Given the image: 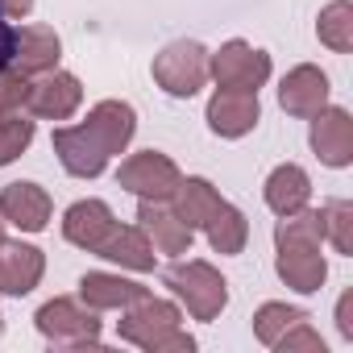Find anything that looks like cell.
<instances>
[{
	"label": "cell",
	"instance_id": "1",
	"mask_svg": "<svg viewBox=\"0 0 353 353\" xmlns=\"http://www.w3.org/2000/svg\"><path fill=\"white\" fill-rule=\"evenodd\" d=\"M133 129H137L133 104L100 100L88 112L83 125L54 129V154H59L67 174H75V179H96V174H104V166L117 154H125V145L133 141Z\"/></svg>",
	"mask_w": 353,
	"mask_h": 353
},
{
	"label": "cell",
	"instance_id": "2",
	"mask_svg": "<svg viewBox=\"0 0 353 353\" xmlns=\"http://www.w3.org/2000/svg\"><path fill=\"white\" fill-rule=\"evenodd\" d=\"M320 241H324V216L320 208H299V212H287L279 225H274V270L279 279L299 291V295H312L324 287L328 279V262L320 254Z\"/></svg>",
	"mask_w": 353,
	"mask_h": 353
},
{
	"label": "cell",
	"instance_id": "3",
	"mask_svg": "<svg viewBox=\"0 0 353 353\" xmlns=\"http://www.w3.org/2000/svg\"><path fill=\"white\" fill-rule=\"evenodd\" d=\"M179 320L183 316L174 303L145 295V299L125 307V316L117 320V332H121V341H129L137 349H150V353H192L196 336Z\"/></svg>",
	"mask_w": 353,
	"mask_h": 353
},
{
	"label": "cell",
	"instance_id": "4",
	"mask_svg": "<svg viewBox=\"0 0 353 353\" xmlns=\"http://www.w3.org/2000/svg\"><path fill=\"white\" fill-rule=\"evenodd\" d=\"M162 283L170 287V295L179 299L196 320H216L225 312V303H229V283L221 279V270L212 262H200V258L166 266Z\"/></svg>",
	"mask_w": 353,
	"mask_h": 353
},
{
	"label": "cell",
	"instance_id": "5",
	"mask_svg": "<svg viewBox=\"0 0 353 353\" xmlns=\"http://www.w3.org/2000/svg\"><path fill=\"white\" fill-rule=\"evenodd\" d=\"M38 332L50 341V345H63V349H96L100 345V320H96V307L79 303V299H50L38 307Z\"/></svg>",
	"mask_w": 353,
	"mask_h": 353
},
{
	"label": "cell",
	"instance_id": "6",
	"mask_svg": "<svg viewBox=\"0 0 353 353\" xmlns=\"http://www.w3.org/2000/svg\"><path fill=\"white\" fill-rule=\"evenodd\" d=\"M154 83L174 100H192L208 83V50L200 42H192V38L170 42L154 59Z\"/></svg>",
	"mask_w": 353,
	"mask_h": 353
},
{
	"label": "cell",
	"instance_id": "7",
	"mask_svg": "<svg viewBox=\"0 0 353 353\" xmlns=\"http://www.w3.org/2000/svg\"><path fill=\"white\" fill-rule=\"evenodd\" d=\"M179 166H174L166 154L158 150H141V154H129L117 170V183L125 192H133L137 200H170L174 188H179Z\"/></svg>",
	"mask_w": 353,
	"mask_h": 353
},
{
	"label": "cell",
	"instance_id": "8",
	"mask_svg": "<svg viewBox=\"0 0 353 353\" xmlns=\"http://www.w3.org/2000/svg\"><path fill=\"white\" fill-rule=\"evenodd\" d=\"M208 75L221 83V88H241V92H258L266 79H270V54L233 38L225 42L216 54H208Z\"/></svg>",
	"mask_w": 353,
	"mask_h": 353
},
{
	"label": "cell",
	"instance_id": "9",
	"mask_svg": "<svg viewBox=\"0 0 353 353\" xmlns=\"http://www.w3.org/2000/svg\"><path fill=\"white\" fill-rule=\"evenodd\" d=\"M258 121H262L258 92L216 88V96L208 100V129H212L216 137H245Z\"/></svg>",
	"mask_w": 353,
	"mask_h": 353
},
{
	"label": "cell",
	"instance_id": "10",
	"mask_svg": "<svg viewBox=\"0 0 353 353\" xmlns=\"http://www.w3.org/2000/svg\"><path fill=\"white\" fill-rule=\"evenodd\" d=\"M312 150L324 166H349L353 162V117L345 108H320L312 117Z\"/></svg>",
	"mask_w": 353,
	"mask_h": 353
},
{
	"label": "cell",
	"instance_id": "11",
	"mask_svg": "<svg viewBox=\"0 0 353 353\" xmlns=\"http://www.w3.org/2000/svg\"><path fill=\"white\" fill-rule=\"evenodd\" d=\"M137 229L150 237L154 254H192V229L174 216V208H162V200H141L137 208Z\"/></svg>",
	"mask_w": 353,
	"mask_h": 353
},
{
	"label": "cell",
	"instance_id": "12",
	"mask_svg": "<svg viewBox=\"0 0 353 353\" xmlns=\"http://www.w3.org/2000/svg\"><path fill=\"white\" fill-rule=\"evenodd\" d=\"M42 270H46V258L38 245L0 237V291L5 295H30L42 283Z\"/></svg>",
	"mask_w": 353,
	"mask_h": 353
},
{
	"label": "cell",
	"instance_id": "13",
	"mask_svg": "<svg viewBox=\"0 0 353 353\" xmlns=\"http://www.w3.org/2000/svg\"><path fill=\"white\" fill-rule=\"evenodd\" d=\"M279 104L291 117H316L328 104V75L320 67H312V63L287 71L283 83H279Z\"/></svg>",
	"mask_w": 353,
	"mask_h": 353
},
{
	"label": "cell",
	"instance_id": "14",
	"mask_svg": "<svg viewBox=\"0 0 353 353\" xmlns=\"http://www.w3.org/2000/svg\"><path fill=\"white\" fill-rule=\"evenodd\" d=\"M83 100V88L67 71H50L38 83H30V112L42 121H67Z\"/></svg>",
	"mask_w": 353,
	"mask_h": 353
},
{
	"label": "cell",
	"instance_id": "15",
	"mask_svg": "<svg viewBox=\"0 0 353 353\" xmlns=\"http://www.w3.org/2000/svg\"><path fill=\"white\" fill-rule=\"evenodd\" d=\"M112 225H117V216H112V208H108L104 200H79V204H71L67 216H63V237H67L71 245L96 254L100 241L112 233Z\"/></svg>",
	"mask_w": 353,
	"mask_h": 353
},
{
	"label": "cell",
	"instance_id": "16",
	"mask_svg": "<svg viewBox=\"0 0 353 353\" xmlns=\"http://www.w3.org/2000/svg\"><path fill=\"white\" fill-rule=\"evenodd\" d=\"M0 216L26 233H42L50 225V196L38 183H9L0 192Z\"/></svg>",
	"mask_w": 353,
	"mask_h": 353
},
{
	"label": "cell",
	"instance_id": "17",
	"mask_svg": "<svg viewBox=\"0 0 353 353\" xmlns=\"http://www.w3.org/2000/svg\"><path fill=\"white\" fill-rule=\"evenodd\" d=\"M150 291L141 287V283H133V279H121V274H108V270H92V274H83L79 279V299L88 303V307H96V312H125L129 303H137V299H145Z\"/></svg>",
	"mask_w": 353,
	"mask_h": 353
},
{
	"label": "cell",
	"instance_id": "18",
	"mask_svg": "<svg viewBox=\"0 0 353 353\" xmlns=\"http://www.w3.org/2000/svg\"><path fill=\"white\" fill-rule=\"evenodd\" d=\"M63 54V42L50 26H26L17 30V46H13V63L21 75H42V71H54Z\"/></svg>",
	"mask_w": 353,
	"mask_h": 353
},
{
	"label": "cell",
	"instance_id": "19",
	"mask_svg": "<svg viewBox=\"0 0 353 353\" xmlns=\"http://www.w3.org/2000/svg\"><path fill=\"white\" fill-rule=\"evenodd\" d=\"M100 258H108V262H121L125 270H154V245H150V237L137 229V225H112V233L100 241V250H96Z\"/></svg>",
	"mask_w": 353,
	"mask_h": 353
},
{
	"label": "cell",
	"instance_id": "20",
	"mask_svg": "<svg viewBox=\"0 0 353 353\" xmlns=\"http://www.w3.org/2000/svg\"><path fill=\"white\" fill-rule=\"evenodd\" d=\"M174 216H179L192 233L196 229H204L216 212H221V192L208 183V179H179V188H174Z\"/></svg>",
	"mask_w": 353,
	"mask_h": 353
},
{
	"label": "cell",
	"instance_id": "21",
	"mask_svg": "<svg viewBox=\"0 0 353 353\" xmlns=\"http://www.w3.org/2000/svg\"><path fill=\"white\" fill-rule=\"evenodd\" d=\"M307 200H312V183H307V170L303 166L283 162V166L270 170V179H266V204H270V212L287 216V212L307 208Z\"/></svg>",
	"mask_w": 353,
	"mask_h": 353
},
{
	"label": "cell",
	"instance_id": "22",
	"mask_svg": "<svg viewBox=\"0 0 353 353\" xmlns=\"http://www.w3.org/2000/svg\"><path fill=\"white\" fill-rule=\"evenodd\" d=\"M204 233H208V241H212L216 254H241L245 241H250V221H245V212H237V208L225 200L221 212L204 225Z\"/></svg>",
	"mask_w": 353,
	"mask_h": 353
},
{
	"label": "cell",
	"instance_id": "23",
	"mask_svg": "<svg viewBox=\"0 0 353 353\" xmlns=\"http://www.w3.org/2000/svg\"><path fill=\"white\" fill-rule=\"evenodd\" d=\"M303 320H307V312H299V307H287V303H262V307L254 312V332H258L262 345L279 349V341H283L291 328H299Z\"/></svg>",
	"mask_w": 353,
	"mask_h": 353
},
{
	"label": "cell",
	"instance_id": "24",
	"mask_svg": "<svg viewBox=\"0 0 353 353\" xmlns=\"http://www.w3.org/2000/svg\"><path fill=\"white\" fill-rule=\"evenodd\" d=\"M316 34L328 50L345 54L353 50V5L349 0H332L328 9H320V21H316Z\"/></svg>",
	"mask_w": 353,
	"mask_h": 353
},
{
	"label": "cell",
	"instance_id": "25",
	"mask_svg": "<svg viewBox=\"0 0 353 353\" xmlns=\"http://www.w3.org/2000/svg\"><path fill=\"white\" fill-rule=\"evenodd\" d=\"M34 141V121L30 117H17V112H5L0 117V166L17 162Z\"/></svg>",
	"mask_w": 353,
	"mask_h": 353
},
{
	"label": "cell",
	"instance_id": "26",
	"mask_svg": "<svg viewBox=\"0 0 353 353\" xmlns=\"http://www.w3.org/2000/svg\"><path fill=\"white\" fill-rule=\"evenodd\" d=\"M324 216V237L332 241L336 254H353V204L349 200H332L320 208Z\"/></svg>",
	"mask_w": 353,
	"mask_h": 353
},
{
	"label": "cell",
	"instance_id": "27",
	"mask_svg": "<svg viewBox=\"0 0 353 353\" xmlns=\"http://www.w3.org/2000/svg\"><path fill=\"white\" fill-rule=\"evenodd\" d=\"M30 104V79L21 71H0V117L5 112H21Z\"/></svg>",
	"mask_w": 353,
	"mask_h": 353
},
{
	"label": "cell",
	"instance_id": "28",
	"mask_svg": "<svg viewBox=\"0 0 353 353\" xmlns=\"http://www.w3.org/2000/svg\"><path fill=\"white\" fill-rule=\"evenodd\" d=\"M13 46H17V30L5 21V5H0V71L13 63Z\"/></svg>",
	"mask_w": 353,
	"mask_h": 353
},
{
	"label": "cell",
	"instance_id": "29",
	"mask_svg": "<svg viewBox=\"0 0 353 353\" xmlns=\"http://www.w3.org/2000/svg\"><path fill=\"white\" fill-rule=\"evenodd\" d=\"M336 328H341V336H349L353 341V320H349V295L341 299V307H336Z\"/></svg>",
	"mask_w": 353,
	"mask_h": 353
},
{
	"label": "cell",
	"instance_id": "30",
	"mask_svg": "<svg viewBox=\"0 0 353 353\" xmlns=\"http://www.w3.org/2000/svg\"><path fill=\"white\" fill-rule=\"evenodd\" d=\"M0 5H5V17H30L34 0H0Z\"/></svg>",
	"mask_w": 353,
	"mask_h": 353
},
{
	"label": "cell",
	"instance_id": "31",
	"mask_svg": "<svg viewBox=\"0 0 353 353\" xmlns=\"http://www.w3.org/2000/svg\"><path fill=\"white\" fill-rule=\"evenodd\" d=\"M5 225H9V221H5V216H0V237H5Z\"/></svg>",
	"mask_w": 353,
	"mask_h": 353
},
{
	"label": "cell",
	"instance_id": "32",
	"mask_svg": "<svg viewBox=\"0 0 353 353\" xmlns=\"http://www.w3.org/2000/svg\"><path fill=\"white\" fill-rule=\"evenodd\" d=\"M0 328H5V324H0Z\"/></svg>",
	"mask_w": 353,
	"mask_h": 353
}]
</instances>
